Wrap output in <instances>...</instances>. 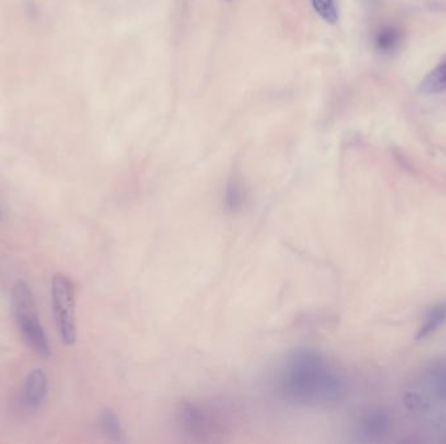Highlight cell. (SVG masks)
Segmentation results:
<instances>
[{"mask_svg": "<svg viewBox=\"0 0 446 444\" xmlns=\"http://www.w3.org/2000/svg\"><path fill=\"white\" fill-rule=\"evenodd\" d=\"M278 390L285 400L298 406H328L342 400L346 382L320 350L299 347L282 360Z\"/></svg>", "mask_w": 446, "mask_h": 444, "instance_id": "6da1fadb", "label": "cell"}, {"mask_svg": "<svg viewBox=\"0 0 446 444\" xmlns=\"http://www.w3.org/2000/svg\"><path fill=\"white\" fill-rule=\"evenodd\" d=\"M12 306L25 343L41 357H49V341L39 322L34 296L24 280H17L12 287Z\"/></svg>", "mask_w": 446, "mask_h": 444, "instance_id": "7a4b0ae2", "label": "cell"}, {"mask_svg": "<svg viewBox=\"0 0 446 444\" xmlns=\"http://www.w3.org/2000/svg\"><path fill=\"white\" fill-rule=\"evenodd\" d=\"M52 311L62 341L73 346L78 339L76 288L63 272H57L52 278Z\"/></svg>", "mask_w": 446, "mask_h": 444, "instance_id": "3957f363", "label": "cell"}, {"mask_svg": "<svg viewBox=\"0 0 446 444\" xmlns=\"http://www.w3.org/2000/svg\"><path fill=\"white\" fill-rule=\"evenodd\" d=\"M423 383L427 388V396L422 392H408V403L411 409L422 412L427 409L431 399L446 404V360L432 362L424 371Z\"/></svg>", "mask_w": 446, "mask_h": 444, "instance_id": "277c9868", "label": "cell"}, {"mask_svg": "<svg viewBox=\"0 0 446 444\" xmlns=\"http://www.w3.org/2000/svg\"><path fill=\"white\" fill-rule=\"evenodd\" d=\"M204 406L196 403H187L180 408L179 425L185 434L201 436L206 434L212 426V415Z\"/></svg>", "mask_w": 446, "mask_h": 444, "instance_id": "5b68a950", "label": "cell"}, {"mask_svg": "<svg viewBox=\"0 0 446 444\" xmlns=\"http://www.w3.org/2000/svg\"><path fill=\"white\" fill-rule=\"evenodd\" d=\"M247 205V189L239 175H231L229 179L224 194H223V206L224 210L231 215L242 213Z\"/></svg>", "mask_w": 446, "mask_h": 444, "instance_id": "8992f818", "label": "cell"}, {"mask_svg": "<svg viewBox=\"0 0 446 444\" xmlns=\"http://www.w3.org/2000/svg\"><path fill=\"white\" fill-rule=\"evenodd\" d=\"M390 417L384 410H372L363 415L358 422V431L367 439H378L388 434Z\"/></svg>", "mask_w": 446, "mask_h": 444, "instance_id": "52a82bcc", "label": "cell"}, {"mask_svg": "<svg viewBox=\"0 0 446 444\" xmlns=\"http://www.w3.org/2000/svg\"><path fill=\"white\" fill-rule=\"evenodd\" d=\"M48 394V376L42 369H34L30 373L24 390L25 403L30 409H37Z\"/></svg>", "mask_w": 446, "mask_h": 444, "instance_id": "ba28073f", "label": "cell"}, {"mask_svg": "<svg viewBox=\"0 0 446 444\" xmlns=\"http://www.w3.org/2000/svg\"><path fill=\"white\" fill-rule=\"evenodd\" d=\"M446 322V304H438L432 306L417 330V340H424L435 334Z\"/></svg>", "mask_w": 446, "mask_h": 444, "instance_id": "9c48e42d", "label": "cell"}, {"mask_svg": "<svg viewBox=\"0 0 446 444\" xmlns=\"http://www.w3.org/2000/svg\"><path fill=\"white\" fill-rule=\"evenodd\" d=\"M99 427L102 430V433L106 435L108 439H111L113 442H124V430L123 426L120 424V420L117 417V413L113 409H103L99 415L98 420Z\"/></svg>", "mask_w": 446, "mask_h": 444, "instance_id": "30bf717a", "label": "cell"}, {"mask_svg": "<svg viewBox=\"0 0 446 444\" xmlns=\"http://www.w3.org/2000/svg\"><path fill=\"white\" fill-rule=\"evenodd\" d=\"M420 93L426 96H433L443 93L446 90V61L437 66L433 71H431L426 77L423 78L420 87Z\"/></svg>", "mask_w": 446, "mask_h": 444, "instance_id": "8fae6325", "label": "cell"}, {"mask_svg": "<svg viewBox=\"0 0 446 444\" xmlns=\"http://www.w3.org/2000/svg\"><path fill=\"white\" fill-rule=\"evenodd\" d=\"M402 39V34L399 30L393 28V27H387L378 31L376 34V47L381 52H391L397 49L399 42Z\"/></svg>", "mask_w": 446, "mask_h": 444, "instance_id": "7c38bea8", "label": "cell"}, {"mask_svg": "<svg viewBox=\"0 0 446 444\" xmlns=\"http://www.w3.org/2000/svg\"><path fill=\"white\" fill-rule=\"evenodd\" d=\"M312 6L315 12L325 22H328L330 25H334L338 22L340 13H338V6L336 0H312Z\"/></svg>", "mask_w": 446, "mask_h": 444, "instance_id": "4fadbf2b", "label": "cell"}, {"mask_svg": "<svg viewBox=\"0 0 446 444\" xmlns=\"http://www.w3.org/2000/svg\"><path fill=\"white\" fill-rule=\"evenodd\" d=\"M3 218V212H1V209H0V219Z\"/></svg>", "mask_w": 446, "mask_h": 444, "instance_id": "5bb4252c", "label": "cell"}, {"mask_svg": "<svg viewBox=\"0 0 446 444\" xmlns=\"http://www.w3.org/2000/svg\"><path fill=\"white\" fill-rule=\"evenodd\" d=\"M226 1H231V0H226Z\"/></svg>", "mask_w": 446, "mask_h": 444, "instance_id": "9a60e30c", "label": "cell"}]
</instances>
